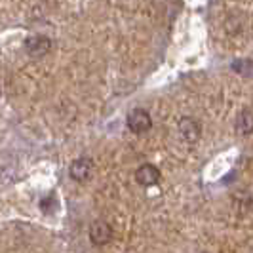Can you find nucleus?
<instances>
[{"mask_svg":"<svg viewBox=\"0 0 253 253\" xmlns=\"http://www.w3.org/2000/svg\"><path fill=\"white\" fill-rule=\"evenodd\" d=\"M160 177H162L160 169L152 164L139 166L137 171H135V181L143 187H154L156 183H160Z\"/></svg>","mask_w":253,"mask_h":253,"instance_id":"nucleus-6","label":"nucleus"},{"mask_svg":"<svg viewBox=\"0 0 253 253\" xmlns=\"http://www.w3.org/2000/svg\"><path fill=\"white\" fill-rule=\"evenodd\" d=\"M232 69H234L236 73H240L242 76H248V78L253 76V61H250V59L234 61V63H232Z\"/></svg>","mask_w":253,"mask_h":253,"instance_id":"nucleus-8","label":"nucleus"},{"mask_svg":"<svg viewBox=\"0 0 253 253\" xmlns=\"http://www.w3.org/2000/svg\"><path fill=\"white\" fill-rule=\"evenodd\" d=\"M89 240L93 246H105L113 240V227L103 221V219H95L89 225Z\"/></svg>","mask_w":253,"mask_h":253,"instance_id":"nucleus-2","label":"nucleus"},{"mask_svg":"<svg viewBox=\"0 0 253 253\" xmlns=\"http://www.w3.org/2000/svg\"><path fill=\"white\" fill-rule=\"evenodd\" d=\"M179 135L187 141V143H190V145L196 143V141L200 139V135H202L200 122L196 118H192V116H183L179 120Z\"/></svg>","mask_w":253,"mask_h":253,"instance_id":"nucleus-3","label":"nucleus"},{"mask_svg":"<svg viewBox=\"0 0 253 253\" xmlns=\"http://www.w3.org/2000/svg\"><path fill=\"white\" fill-rule=\"evenodd\" d=\"M51 50V40L44 35H35L25 40V51L31 57H44Z\"/></svg>","mask_w":253,"mask_h":253,"instance_id":"nucleus-4","label":"nucleus"},{"mask_svg":"<svg viewBox=\"0 0 253 253\" xmlns=\"http://www.w3.org/2000/svg\"><path fill=\"white\" fill-rule=\"evenodd\" d=\"M236 129L242 135H253V113L252 111H242L236 118Z\"/></svg>","mask_w":253,"mask_h":253,"instance_id":"nucleus-7","label":"nucleus"},{"mask_svg":"<svg viewBox=\"0 0 253 253\" xmlns=\"http://www.w3.org/2000/svg\"><path fill=\"white\" fill-rule=\"evenodd\" d=\"M93 173V162L89 158H76L75 162L69 168V175L71 179H75L78 183H84L88 181Z\"/></svg>","mask_w":253,"mask_h":253,"instance_id":"nucleus-5","label":"nucleus"},{"mask_svg":"<svg viewBox=\"0 0 253 253\" xmlns=\"http://www.w3.org/2000/svg\"><path fill=\"white\" fill-rule=\"evenodd\" d=\"M126 124H127V129L133 131V133H147L152 127V118L151 114H149V111H145V109H133V111L127 113Z\"/></svg>","mask_w":253,"mask_h":253,"instance_id":"nucleus-1","label":"nucleus"}]
</instances>
